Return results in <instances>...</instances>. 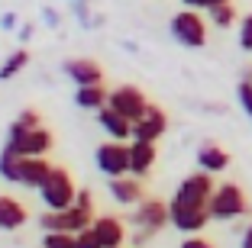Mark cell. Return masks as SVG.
Instances as JSON below:
<instances>
[{
    "instance_id": "cell-18",
    "label": "cell",
    "mask_w": 252,
    "mask_h": 248,
    "mask_svg": "<svg viewBox=\"0 0 252 248\" xmlns=\"http://www.w3.org/2000/svg\"><path fill=\"white\" fill-rule=\"evenodd\" d=\"M230 152L226 148H220L217 142H200L197 148V168L207 171V174H220V171L230 168Z\"/></svg>"
},
{
    "instance_id": "cell-7",
    "label": "cell",
    "mask_w": 252,
    "mask_h": 248,
    "mask_svg": "<svg viewBox=\"0 0 252 248\" xmlns=\"http://www.w3.org/2000/svg\"><path fill=\"white\" fill-rule=\"evenodd\" d=\"M94 161H97V171L107 177H123L129 174V145L126 142H100L94 152Z\"/></svg>"
},
{
    "instance_id": "cell-16",
    "label": "cell",
    "mask_w": 252,
    "mask_h": 248,
    "mask_svg": "<svg viewBox=\"0 0 252 248\" xmlns=\"http://www.w3.org/2000/svg\"><path fill=\"white\" fill-rule=\"evenodd\" d=\"M97 123H100V129H104L110 139H117V142L133 139V123H129L123 113H117L110 103H107L104 110H97Z\"/></svg>"
},
{
    "instance_id": "cell-19",
    "label": "cell",
    "mask_w": 252,
    "mask_h": 248,
    "mask_svg": "<svg viewBox=\"0 0 252 248\" xmlns=\"http://www.w3.org/2000/svg\"><path fill=\"white\" fill-rule=\"evenodd\" d=\"M74 103L81 110H104L107 103H110V90L104 87V84H88V87H78L74 90Z\"/></svg>"
},
{
    "instance_id": "cell-12",
    "label": "cell",
    "mask_w": 252,
    "mask_h": 248,
    "mask_svg": "<svg viewBox=\"0 0 252 248\" xmlns=\"http://www.w3.org/2000/svg\"><path fill=\"white\" fill-rule=\"evenodd\" d=\"M94 235L97 242H100V248H123L126 245V226L120 216H110V213H104V216H94Z\"/></svg>"
},
{
    "instance_id": "cell-11",
    "label": "cell",
    "mask_w": 252,
    "mask_h": 248,
    "mask_svg": "<svg viewBox=\"0 0 252 248\" xmlns=\"http://www.w3.org/2000/svg\"><path fill=\"white\" fill-rule=\"evenodd\" d=\"M62 74L71 81L74 87H88V84H104V68L94 58H68L62 65Z\"/></svg>"
},
{
    "instance_id": "cell-6",
    "label": "cell",
    "mask_w": 252,
    "mask_h": 248,
    "mask_svg": "<svg viewBox=\"0 0 252 248\" xmlns=\"http://www.w3.org/2000/svg\"><path fill=\"white\" fill-rule=\"evenodd\" d=\"M133 226L142 229L149 235H158L165 226H171V210L165 200L158 197H146L142 203H136V213H133Z\"/></svg>"
},
{
    "instance_id": "cell-30",
    "label": "cell",
    "mask_w": 252,
    "mask_h": 248,
    "mask_svg": "<svg viewBox=\"0 0 252 248\" xmlns=\"http://www.w3.org/2000/svg\"><path fill=\"white\" fill-rule=\"evenodd\" d=\"M74 203H78V206H88V210H94V200H91V190H78V197H74Z\"/></svg>"
},
{
    "instance_id": "cell-4",
    "label": "cell",
    "mask_w": 252,
    "mask_h": 248,
    "mask_svg": "<svg viewBox=\"0 0 252 248\" xmlns=\"http://www.w3.org/2000/svg\"><path fill=\"white\" fill-rule=\"evenodd\" d=\"M168 32H171V39L178 45H185V49H204V45H207V20L191 7H185L181 13L171 16Z\"/></svg>"
},
{
    "instance_id": "cell-29",
    "label": "cell",
    "mask_w": 252,
    "mask_h": 248,
    "mask_svg": "<svg viewBox=\"0 0 252 248\" xmlns=\"http://www.w3.org/2000/svg\"><path fill=\"white\" fill-rule=\"evenodd\" d=\"M181 3L191 10H210V7H220V3H230V0H181Z\"/></svg>"
},
{
    "instance_id": "cell-20",
    "label": "cell",
    "mask_w": 252,
    "mask_h": 248,
    "mask_svg": "<svg viewBox=\"0 0 252 248\" xmlns=\"http://www.w3.org/2000/svg\"><path fill=\"white\" fill-rule=\"evenodd\" d=\"M207 16H210V23H214L217 29H230V26H236V20H239L233 0H230V3H220V7H210Z\"/></svg>"
},
{
    "instance_id": "cell-1",
    "label": "cell",
    "mask_w": 252,
    "mask_h": 248,
    "mask_svg": "<svg viewBox=\"0 0 252 248\" xmlns=\"http://www.w3.org/2000/svg\"><path fill=\"white\" fill-rule=\"evenodd\" d=\"M210 219L214 222H230V219H239V216H249L252 206H249V197L246 190L239 187L236 181H223L217 184L214 197H210Z\"/></svg>"
},
{
    "instance_id": "cell-9",
    "label": "cell",
    "mask_w": 252,
    "mask_h": 248,
    "mask_svg": "<svg viewBox=\"0 0 252 248\" xmlns=\"http://www.w3.org/2000/svg\"><path fill=\"white\" fill-rule=\"evenodd\" d=\"M165 129H168V113H165L162 107H156V103H149L146 113L133 123V139H139V142H158L165 136Z\"/></svg>"
},
{
    "instance_id": "cell-2",
    "label": "cell",
    "mask_w": 252,
    "mask_h": 248,
    "mask_svg": "<svg viewBox=\"0 0 252 248\" xmlns=\"http://www.w3.org/2000/svg\"><path fill=\"white\" fill-rule=\"evenodd\" d=\"M3 148H10L13 155H20V158H36V155H49V148H52V132L42 129V126H36V129H30V126L23 123H10L7 129V142H3Z\"/></svg>"
},
{
    "instance_id": "cell-17",
    "label": "cell",
    "mask_w": 252,
    "mask_h": 248,
    "mask_svg": "<svg viewBox=\"0 0 252 248\" xmlns=\"http://www.w3.org/2000/svg\"><path fill=\"white\" fill-rule=\"evenodd\" d=\"M26 219H30V213L20 200L10 193H0V232H16L26 226Z\"/></svg>"
},
{
    "instance_id": "cell-25",
    "label": "cell",
    "mask_w": 252,
    "mask_h": 248,
    "mask_svg": "<svg viewBox=\"0 0 252 248\" xmlns=\"http://www.w3.org/2000/svg\"><path fill=\"white\" fill-rule=\"evenodd\" d=\"M236 97H239V107L246 110V116L252 119V81H239Z\"/></svg>"
},
{
    "instance_id": "cell-3",
    "label": "cell",
    "mask_w": 252,
    "mask_h": 248,
    "mask_svg": "<svg viewBox=\"0 0 252 248\" xmlns=\"http://www.w3.org/2000/svg\"><path fill=\"white\" fill-rule=\"evenodd\" d=\"M74 197H78V187H74L71 174H68L65 168H59V165H52L49 177H45L42 187H39L42 206L45 210H68V206L74 203Z\"/></svg>"
},
{
    "instance_id": "cell-13",
    "label": "cell",
    "mask_w": 252,
    "mask_h": 248,
    "mask_svg": "<svg viewBox=\"0 0 252 248\" xmlns=\"http://www.w3.org/2000/svg\"><path fill=\"white\" fill-rule=\"evenodd\" d=\"M156 158H158L156 142H139V139L129 142V174L133 177L146 181L152 174V168H156Z\"/></svg>"
},
{
    "instance_id": "cell-22",
    "label": "cell",
    "mask_w": 252,
    "mask_h": 248,
    "mask_svg": "<svg viewBox=\"0 0 252 248\" xmlns=\"http://www.w3.org/2000/svg\"><path fill=\"white\" fill-rule=\"evenodd\" d=\"M16 158H20V155H13L10 148L0 152V177L10 181V184H16Z\"/></svg>"
},
{
    "instance_id": "cell-24",
    "label": "cell",
    "mask_w": 252,
    "mask_h": 248,
    "mask_svg": "<svg viewBox=\"0 0 252 248\" xmlns=\"http://www.w3.org/2000/svg\"><path fill=\"white\" fill-rule=\"evenodd\" d=\"M239 49L252 52V13H246L243 20H239Z\"/></svg>"
},
{
    "instance_id": "cell-28",
    "label": "cell",
    "mask_w": 252,
    "mask_h": 248,
    "mask_svg": "<svg viewBox=\"0 0 252 248\" xmlns=\"http://www.w3.org/2000/svg\"><path fill=\"white\" fill-rule=\"evenodd\" d=\"M16 123L30 126V129H36V126H42V123H39V110H23L20 116H16Z\"/></svg>"
},
{
    "instance_id": "cell-32",
    "label": "cell",
    "mask_w": 252,
    "mask_h": 248,
    "mask_svg": "<svg viewBox=\"0 0 252 248\" xmlns=\"http://www.w3.org/2000/svg\"><path fill=\"white\" fill-rule=\"evenodd\" d=\"M239 248H252V222L243 229V239H239Z\"/></svg>"
},
{
    "instance_id": "cell-34",
    "label": "cell",
    "mask_w": 252,
    "mask_h": 248,
    "mask_svg": "<svg viewBox=\"0 0 252 248\" xmlns=\"http://www.w3.org/2000/svg\"><path fill=\"white\" fill-rule=\"evenodd\" d=\"M0 26H3V29H13V26H16V16H13V13H7L3 20H0Z\"/></svg>"
},
{
    "instance_id": "cell-5",
    "label": "cell",
    "mask_w": 252,
    "mask_h": 248,
    "mask_svg": "<svg viewBox=\"0 0 252 248\" xmlns=\"http://www.w3.org/2000/svg\"><path fill=\"white\" fill-rule=\"evenodd\" d=\"M214 190H217L214 174H207V171H194V174H188L185 181L175 187V193H171V203L207 210V206H210V197H214Z\"/></svg>"
},
{
    "instance_id": "cell-36",
    "label": "cell",
    "mask_w": 252,
    "mask_h": 248,
    "mask_svg": "<svg viewBox=\"0 0 252 248\" xmlns=\"http://www.w3.org/2000/svg\"><path fill=\"white\" fill-rule=\"evenodd\" d=\"M239 81H252V68H246V71H243V78H239Z\"/></svg>"
},
{
    "instance_id": "cell-15",
    "label": "cell",
    "mask_w": 252,
    "mask_h": 248,
    "mask_svg": "<svg viewBox=\"0 0 252 248\" xmlns=\"http://www.w3.org/2000/svg\"><path fill=\"white\" fill-rule=\"evenodd\" d=\"M110 181V197L117 200L120 206H136L146 200V190H142V181L133 174H123V177H107Z\"/></svg>"
},
{
    "instance_id": "cell-35",
    "label": "cell",
    "mask_w": 252,
    "mask_h": 248,
    "mask_svg": "<svg viewBox=\"0 0 252 248\" xmlns=\"http://www.w3.org/2000/svg\"><path fill=\"white\" fill-rule=\"evenodd\" d=\"M45 13V23H49V26H55V23H59V16H55V10H42Z\"/></svg>"
},
{
    "instance_id": "cell-10",
    "label": "cell",
    "mask_w": 252,
    "mask_h": 248,
    "mask_svg": "<svg viewBox=\"0 0 252 248\" xmlns=\"http://www.w3.org/2000/svg\"><path fill=\"white\" fill-rule=\"evenodd\" d=\"M171 210V226L178 229V232L185 235H197L207 229V222H214L210 219V210H197V206H178V203H168Z\"/></svg>"
},
{
    "instance_id": "cell-8",
    "label": "cell",
    "mask_w": 252,
    "mask_h": 248,
    "mask_svg": "<svg viewBox=\"0 0 252 248\" xmlns=\"http://www.w3.org/2000/svg\"><path fill=\"white\" fill-rule=\"evenodd\" d=\"M110 107L117 110V113H123L129 123H136V119L146 113L149 97H146V90L136 87V84H120V87L110 90Z\"/></svg>"
},
{
    "instance_id": "cell-23",
    "label": "cell",
    "mask_w": 252,
    "mask_h": 248,
    "mask_svg": "<svg viewBox=\"0 0 252 248\" xmlns=\"http://www.w3.org/2000/svg\"><path fill=\"white\" fill-rule=\"evenodd\" d=\"M42 248H74V232H45Z\"/></svg>"
},
{
    "instance_id": "cell-21",
    "label": "cell",
    "mask_w": 252,
    "mask_h": 248,
    "mask_svg": "<svg viewBox=\"0 0 252 248\" xmlns=\"http://www.w3.org/2000/svg\"><path fill=\"white\" fill-rule=\"evenodd\" d=\"M26 65H30V52H26V49H16L13 55H7V61L0 65V81L16 78V74H20Z\"/></svg>"
},
{
    "instance_id": "cell-27",
    "label": "cell",
    "mask_w": 252,
    "mask_h": 248,
    "mask_svg": "<svg viewBox=\"0 0 252 248\" xmlns=\"http://www.w3.org/2000/svg\"><path fill=\"white\" fill-rule=\"evenodd\" d=\"M178 248H217L214 245V242H210V239H204V235H185V242H181V245Z\"/></svg>"
},
{
    "instance_id": "cell-31",
    "label": "cell",
    "mask_w": 252,
    "mask_h": 248,
    "mask_svg": "<svg viewBox=\"0 0 252 248\" xmlns=\"http://www.w3.org/2000/svg\"><path fill=\"white\" fill-rule=\"evenodd\" d=\"M149 239H152V235H149V232H142V229H136V232H133V245H136V248H142Z\"/></svg>"
},
{
    "instance_id": "cell-14",
    "label": "cell",
    "mask_w": 252,
    "mask_h": 248,
    "mask_svg": "<svg viewBox=\"0 0 252 248\" xmlns=\"http://www.w3.org/2000/svg\"><path fill=\"white\" fill-rule=\"evenodd\" d=\"M49 171H52V165L45 161V155H36V158H16V184H23V187H30V190L42 187V181L49 177Z\"/></svg>"
},
{
    "instance_id": "cell-26",
    "label": "cell",
    "mask_w": 252,
    "mask_h": 248,
    "mask_svg": "<svg viewBox=\"0 0 252 248\" xmlns=\"http://www.w3.org/2000/svg\"><path fill=\"white\" fill-rule=\"evenodd\" d=\"M74 248H100V242H97L94 229H84V232L74 235Z\"/></svg>"
},
{
    "instance_id": "cell-33",
    "label": "cell",
    "mask_w": 252,
    "mask_h": 248,
    "mask_svg": "<svg viewBox=\"0 0 252 248\" xmlns=\"http://www.w3.org/2000/svg\"><path fill=\"white\" fill-rule=\"evenodd\" d=\"M30 32H32V26H30V23H23L20 32H16V39H20V42H26V39H30Z\"/></svg>"
}]
</instances>
